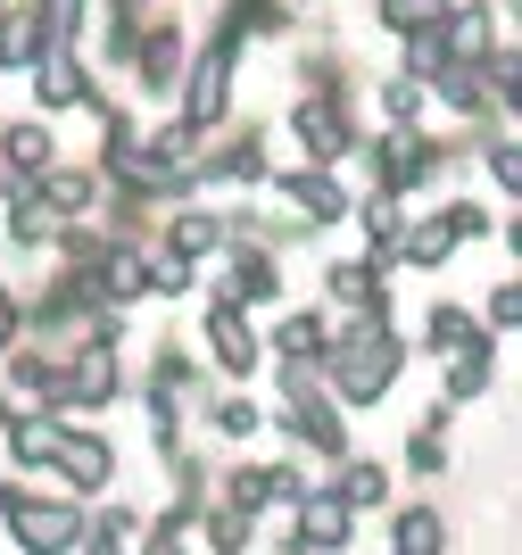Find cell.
<instances>
[{
  "mask_svg": "<svg viewBox=\"0 0 522 555\" xmlns=\"http://www.w3.org/2000/svg\"><path fill=\"white\" fill-rule=\"evenodd\" d=\"M390 373H398V348H390V340H348L341 348V390L348 398H382Z\"/></svg>",
  "mask_w": 522,
  "mask_h": 555,
  "instance_id": "1",
  "label": "cell"
},
{
  "mask_svg": "<svg viewBox=\"0 0 522 555\" xmlns=\"http://www.w3.org/2000/svg\"><path fill=\"white\" fill-rule=\"evenodd\" d=\"M17 531H25V547H67V539H75V522H67V514H25V522H17Z\"/></svg>",
  "mask_w": 522,
  "mask_h": 555,
  "instance_id": "2",
  "label": "cell"
},
{
  "mask_svg": "<svg viewBox=\"0 0 522 555\" xmlns=\"http://www.w3.org/2000/svg\"><path fill=\"white\" fill-rule=\"evenodd\" d=\"M216 348H225V365H232V373H241V365H257V357H250V332L232 324V315H216Z\"/></svg>",
  "mask_w": 522,
  "mask_h": 555,
  "instance_id": "3",
  "label": "cell"
},
{
  "mask_svg": "<svg viewBox=\"0 0 522 555\" xmlns=\"http://www.w3.org/2000/svg\"><path fill=\"white\" fill-rule=\"evenodd\" d=\"M9 158H17V166H42V158H50V141H42V133H25V125H17V133H9Z\"/></svg>",
  "mask_w": 522,
  "mask_h": 555,
  "instance_id": "4",
  "label": "cell"
},
{
  "mask_svg": "<svg viewBox=\"0 0 522 555\" xmlns=\"http://www.w3.org/2000/svg\"><path fill=\"white\" fill-rule=\"evenodd\" d=\"M398 539H407V555H423V547H440V522H423V514H407V531H398Z\"/></svg>",
  "mask_w": 522,
  "mask_h": 555,
  "instance_id": "5",
  "label": "cell"
}]
</instances>
